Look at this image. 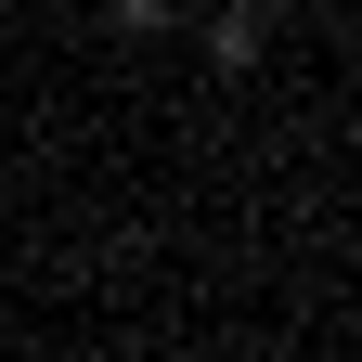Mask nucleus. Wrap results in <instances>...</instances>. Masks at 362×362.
<instances>
[{
	"instance_id": "nucleus-1",
	"label": "nucleus",
	"mask_w": 362,
	"mask_h": 362,
	"mask_svg": "<svg viewBox=\"0 0 362 362\" xmlns=\"http://www.w3.org/2000/svg\"><path fill=\"white\" fill-rule=\"evenodd\" d=\"M259 52H272V13H259V0H233V13L207 26V65H220V78H246Z\"/></svg>"
},
{
	"instance_id": "nucleus-2",
	"label": "nucleus",
	"mask_w": 362,
	"mask_h": 362,
	"mask_svg": "<svg viewBox=\"0 0 362 362\" xmlns=\"http://www.w3.org/2000/svg\"><path fill=\"white\" fill-rule=\"evenodd\" d=\"M104 26H117V39H168V26H181V0H104Z\"/></svg>"
}]
</instances>
